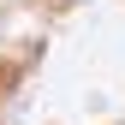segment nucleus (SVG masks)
Wrapping results in <instances>:
<instances>
[{
  "mask_svg": "<svg viewBox=\"0 0 125 125\" xmlns=\"http://www.w3.org/2000/svg\"><path fill=\"white\" fill-rule=\"evenodd\" d=\"M0 125H125V0H12Z\"/></svg>",
  "mask_w": 125,
  "mask_h": 125,
  "instance_id": "f257e3e1",
  "label": "nucleus"
}]
</instances>
